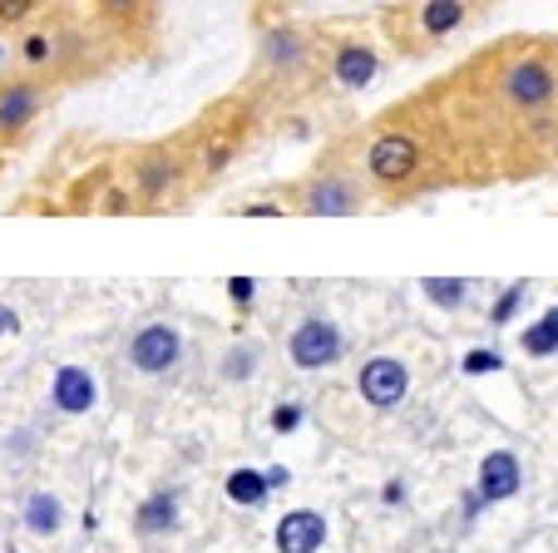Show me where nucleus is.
<instances>
[{"instance_id":"nucleus-19","label":"nucleus","mask_w":558,"mask_h":553,"mask_svg":"<svg viewBox=\"0 0 558 553\" xmlns=\"http://www.w3.org/2000/svg\"><path fill=\"white\" fill-rule=\"evenodd\" d=\"M272 484H267V470H232L228 474V500L232 504H247V509H263Z\"/></svg>"},{"instance_id":"nucleus-26","label":"nucleus","mask_w":558,"mask_h":553,"mask_svg":"<svg viewBox=\"0 0 558 553\" xmlns=\"http://www.w3.org/2000/svg\"><path fill=\"white\" fill-rule=\"evenodd\" d=\"M296 425H302V410H296V406H282L272 416V430H296Z\"/></svg>"},{"instance_id":"nucleus-28","label":"nucleus","mask_w":558,"mask_h":553,"mask_svg":"<svg viewBox=\"0 0 558 553\" xmlns=\"http://www.w3.org/2000/svg\"><path fill=\"white\" fill-rule=\"evenodd\" d=\"M243 213H253V218H277V213H287V208H277V203H247Z\"/></svg>"},{"instance_id":"nucleus-25","label":"nucleus","mask_w":558,"mask_h":553,"mask_svg":"<svg viewBox=\"0 0 558 553\" xmlns=\"http://www.w3.org/2000/svg\"><path fill=\"white\" fill-rule=\"evenodd\" d=\"M464 371H470V376H485V371H499V356H495V351H470V356H464Z\"/></svg>"},{"instance_id":"nucleus-7","label":"nucleus","mask_w":558,"mask_h":553,"mask_svg":"<svg viewBox=\"0 0 558 553\" xmlns=\"http://www.w3.org/2000/svg\"><path fill=\"white\" fill-rule=\"evenodd\" d=\"M193 173V154L183 144H148L129 158V183L138 189L144 203H163L189 183Z\"/></svg>"},{"instance_id":"nucleus-11","label":"nucleus","mask_w":558,"mask_h":553,"mask_svg":"<svg viewBox=\"0 0 558 553\" xmlns=\"http://www.w3.org/2000/svg\"><path fill=\"white\" fill-rule=\"evenodd\" d=\"M356 390L366 406L396 410L405 400V390H411V365L396 361V356H371V361L356 371Z\"/></svg>"},{"instance_id":"nucleus-15","label":"nucleus","mask_w":558,"mask_h":553,"mask_svg":"<svg viewBox=\"0 0 558 553\" xmlns=\"http://www.w3.org/2000/svg\"><path fill=\"white\" fill-rule=\"evenodd\" d=\"M95 376H89L85 365H60L50 381V400L64 410V416H85L89 406H95Z\"/></svg>"},{"instance_id":"nucleus-1","label":"nucleus","mask_w":558,"mask_h":553,"mask_svg":"<svg viewBox=\"0 0 558 553\" xmlns=\"http://www.w3.org/2000/svg\"><path fill=\"white\" fill-rule=\"evenodd\" d=\"M460 168L558 164V35H509L430 84Z\"/></svg>"},{"instance_id":"nucleus-29","label":"nucleus","mask_w":558,"mask_h":553,"mask_svg":"<svg viewBox=\"0 0 558 553\" xmlns=\"http://www.w3.org/2000/svg\"><path fill=\"white\" fill-rule=\"evenodd\" d=\"M480 5H485V11H489V5H499V0H480Z\"/></svg>"},{"instance_id":"nucleus-8","label":"nucleus","mask_w":558,"mask_h":553,"mask_svg":"<svg viewBox=\"0 0 558 553\" xmlns=\"http://www.w3.org/2000/svg\"><path fill=\"white\" fill-rule=\"evenodd\" d=\"M89 15L119 50H148L158 35V0H89Z\"/></svg>"},{"instance_id":"nucleus-13","label":"nucleus","mask_w":558,"mask_h":553,"mask_svg":"<svg viewBox=\"0 0 558 553\" xmlns=\"http://www.w3.org/2000/svg\"><path fill=\"white\" fill-rule=\"evenodd\" d=\"M480 500L485 504H505L514 500L519 490H524V465H519L514 449H489L485 459H480Z\"/></svg>"},{"instance_id":"nucleus-14","label":"nucleus","mask_w":558,"mask_h":553,"mask_svg":"<svg viewBox=\"0 0 558 553\" xmlns=\"http://www.w3.org/2000/svg\"><path fill=\"white\" fill-rule=\"evenodd\" d=\"M327 543V514L292 509L277 519V553H316Z\"/></svg>"},{"instance_id":"nucleus-23","label":"nucleus","mask_w":558,"mask_h":553,"mask_svg":"<svg viewBox=\"0 0 558 553\" xmlns=\"http://www.w3.org/2000/svg\"><path fill=\"white\" fill-rule=\"evenodd\" d=\"M519 302H524V282H514L505 297H499L495 312H489V322H495V326H509V322H514V312H519Z\"/></svg>"},{"instance_id":"nucleus-27","label":"nucleus","mask_w":558,"mask_h":553,"mask_svg":"<svg viewBox=\"0 0 558 553\" xmlns=\"http://www.w3.org/2000/svg\"><path fill=\"white\" fill-rule=\"evenodd\" d=\"M5 332H11V336L21 332V316H15L11 306H0V336H5Z\"/></svg>"},{"instance_id":"nucleus-24","label":"nucleus","mask_w":558,"mask_h":553,"mask_svg":"<svg viewBox=\"0 0 558 553\" xmlns=\"http://www.w3.org/2000/svg\"><path fill=\"white\" fill-rule=\"evenodd\" d=\"M228 297L238 306H253V297H257V282L253 277H228Z\"/></svg>"},{"instance_id":"nucleus-4","label":"nucleus","mask_w":558,"mask_h":553,"mask_svg":"<svg viewBox=\"0 0 558 553\" xmlns=\"http://www.w3.org/2000/svg\"><path fill=\"white\" fill-rule=\"evenodd\" d=\"M474 15H485L480 0H396L380 11V35L396 55L425 60V55L445 50L454 35L470 31Z\"/></svg>"},{"instance_id":"nucleus-22","label":"nucleus","mask_w":558,"mask_h":553,"mask_svg":"<svg viewBox=\"0 0 558 553\" xmlns=\"http://www.w3.org/2000/svg\"><path fill=\"white\" fill-rule=\"evenodd\" d=\"M222 365H228V371H222L228 381H243V376H253V371H257V351H253V346H247V351L238 346V351H228V361H222Z\"/></svg>"},{"instance_id":"nucleus-12","label":"nucleus","mask_w":558,"mask_h":553,"mask_svg":"<svg viewBox=\"0 0 558 553\" xmlns=\"http://www.w3.org/2000/svg\"><path fill=\"white\" fill-rule=\"evenodd\" d=\"M183 356V336L179 326L169 322H148L134 332V341H129V361L144 371V376H163V371H173Z\"/></svg>"},{"instance_id":"nucleus-9","label":"nucleus","mask_w":558,"mask_h":553,"mask_svg":"<svg viewBox=\"0 0 558 553\" xmlns=\"http://www.w3.org/2000/svg\"><path fill=\"white\" fill-rule=\"evenodd\" d=\"M380 74V45L371 35H327V80L341 89H366Z\"/></svg>"},{"instance_id":"nucleus-5","label":"nucleus","mask_w":558,"mask_h":553,"mask_svg":"<svg viewBox=\"0 0 558 553\" xmlns=\"http://www.w3.org/2000/svg\"><path fill=\"white\" fill-rule=\"evenodd\" d=\"M371 199L376 193L361 168V144L331 148L312 173L292 183V213H306V218H356L371 208Z\"/></svg>"},{"instance_id":"nucleus-6","label":"nucleus","mask_w":558,"mask_h":553,"mask_svg":"<svg viewBox=\"0 0 558 553\" xmlns=\"http://www.w3.org/2000/svg\"><path fill=\"white\" fill-rule=\"evenodd\" d=\"M54 95H60V89H54L45 74H31V70L0 74V154L31 134L35 119L54 105Z\"/></svg>"},{"instance_id":"nucleus-2","label":"nucleus","mask_w":558,"mask_h":553,"mask_svg":"<svg viewBox=\"0 0 558 553\" xmlns=\"http://www.w3.org/2000/svg\"><path fill=\"white\" fill-rule=\"evenodd\" d=\"M361 168L371 178V193L386 203L421 199L425 189L460 173V154L430 89L390 105L361 129Z\"/></svg>"},{"instance_id":"nucleus-3","label":"nucleus","mask_w":558,"mask_h":553,"mask_svg":"<svg viewBox=\"0 0 558 553\" xmlns=\"http://www.w3.org/2000/svg\"><path fill=\"white\" fill-rule=\"evenodd\" d=\"M316 74H327V35L292 15L257 25V84L267 95H296Z\"/></svg>"},{"instance_id":"nucleus-18","label":"nucleus","mask_w":558,"mask_h":553,"mask_svg":"<svg viewBox=\"0 0 558 553\" xmlns=\"http://www.w3.org/2000/svg\"><path fill=\"white\" fill-rule=\"evenodd\" d=\"M519 351L524 356H558V306H548L534 326L519 332Z\"/></svg>"},{"instance_id":"nucleus-21","label":"nucleus","mask_w":558,"mask_h":553,"mask_svg":"<svg viewBox=\"0 0 558 553\" xmlns=\"http://www.w3.org/2000/svg\"><path fill=\"white\" fill-rule=\"evenodd\" d=\"M421 287L435 306H445V312H460L464 297H470V282H464V277H425Z\"/></svg>"},{"instance_id":"nucleus-10","label":"nucleus","mask_w":558,"mask_h":553,"mask_svg":"<svg viewBox=\"0 0 558 553\" xmlns=\"http://www.w3.org/2000/svg\"><path fill=\"white\" fill-rule=\"evenodd\" d=\"M287 356H292L296 371H327V365H337L347 356V336L327 316H306L292 332V341H287Z\"/></svg>"},{"instance_id":"nucleus-17","label":"nucleus","mask_w":558,"mask_h":553,"mask_svg":"<svg viewBox=\"0 0 558 553\" xmlns=\"http://www.w3.org/2000/svg\"><path fill=\"white\" fill-rule=\"evenodd\" d=\"M60 524H64V504L54 500V494H31L25 500V529L31 533H40V539H50V533H60Z\"/></svg>"},{"instance_id":"nucleus-16","label":"nucleus","mask_w":558,"mask_h":553,"mask_svg":"<svg viewBox=\"0 0 558 553\" xmlns=\"http://www.w3.org/2000/svg\"><path fill=\"white\" fill-rule=\"evenodd\" d=\"M173 524H179V494H148V500L138 504V514H134V529L144 533V539L169 533Z\"/></svg>"},{"instance_id":"nucleus-20","label":"nucleus","mask_w":558,"mask_h":553,"mask_svg":"<svg viewBox=\"0 0 558 553\" xmlns=\"http://www.w3.org/2000/svg\"><path fill=\"white\" fill-rule=\"evenodd\" d=\"M40 15H50V0H0V31H31Z\"/></svg>"}]
</instances>
